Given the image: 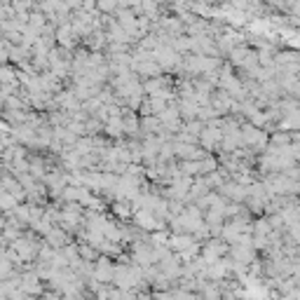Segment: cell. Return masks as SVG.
I'll use <instances>...</instances> for the list:
<instances>
[{"instance_id": "obj_2", "label": "cell", "mask_w": 300, "mask_h": 300, "mask_svg": "<svg viewBox=\"0 0 300 300\" xmlns=\"http://www.w3.org/2000/svg\"><path fill=\"white\" fill-rule=\"evenodd\" d=\"M47 239H49V244L54 246V249H56V246H66L68 244V237L61 232V230H56V227L47 235Z\"/></svg>"}, {"instance_id": "obj_1", "label": "cell", "mask_w": 300, "mask_h": 300, "mask_svg": "<svg viewBox=\"0 0 300 300\" xmlns=\"http://www.w3.org/2000/svg\"><path fill=\"white\" fill-rule=\"evenodd\" d=\"M115 272L117 268H113V263L108 258H101L96 265H94V282H115Z\"/></svg>"}, {"instance_id": "obj_3", "label": "cell", "mask_w": 300, "mask_h": 300, "mask_svg": "<svg viewBox=\"0 0 300 300\" xmlns=\"http://www.w3.org/2000/svg\"><path fill=\"white\" fill-rule=\"evenodd\" d=\"M136 300H150V298H148V295H139V298H136Z\"/></svg>"}]
</instances>
